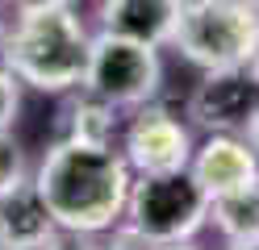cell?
Masks as SVG:
<instances>
[{
	"instance_id": "obj_1",
	"label": "cell",
	"mask_w": 259,
	"mask_h": 250,
	"mask_svg": "<svg viewBox=\"0 0 259 250\" xmlns=\"http://www.w3.org/2000/svg\"><path fill=\"white\" fill-rule=\"evenodd\" d=\"M34 183L55 225L79 233H105L121 221L134 171L113 146L55 138L34 171Z\"/></svg>"
},
{
	"instance_id": "obj_2",
	"label": "cell",
	"mask_w": 259,
	"mask_h": 250,
	"mask_svg": "<svg viewBox=\"0 0 259 250\" xmlns=\"http://www.w3.org/2000/svg\"><path fill=\"white\" fill-rule=\"evenodd\" d=\"M92 33L79 17L75 0H55L42 9H25L0 33V63L29 92L67 96L84 83Z\"/></svg>"
},
{
	"instance_id": "obj_3",
	"label": "cell",
	"mask_w": 259,
	"mask_h": 250,
	"mask_svg": "<svg viewBox=\"0 0 259 250\" xmlns=\"http://www.w3.org/2000/svg\"><path fill=\"white\" fill-rule=\"evenodd\" d=\"M209 221V192L197 183V175L180 171H151L130 183L121 233L138 246H171L192 242Z\"/></svg>"
},
{
	"instance_id": "obj_4",
	"label": "cell",
	"mask_w": 259,
	"mask_h": 250,
	"mask_svg": "<svg viewBox=\"0 0 259 250\" xmlns=\"http://www.w3.org/2000/svg\"><path fill=\"white\" fill-rule=\"evenodd\" d=\"M180 59L218 71V67H251L259 59V13L247 0H197L180 5L171 42Z\"/></svg>"
},
{
	"instance_id": "obj_5",
	"label": "cell",
	"mask_w": 259,
	"mask_h": 250,
	"mask_svg": "<svg viewBox=\"0 0 259 250\" xmlns=\"http://www.w3.org/2000/svg\"><path fill=\"white\" fill-rule=\"evenodd\" d=\"M79 88L96 92L113 109H138L163 92V59L159 46L117 38V33H92L88 50V71Z\"/></svg>"
},
{
	"instance_id": "obj_6",
	"label": "cell",
	"mask_w": 259,
	"mask_h": 250,
	"mask_svg": "<svg viewBox=\"0 0 259 250\" xmlns=\"http://www.w3.org/2000/svg\"><path fill=\"white\" fill-rule=\"evenodd\" d=\"M121 159L130 163L134 175L151 171H180L192 159V133L180 121V109L171 100H147L138 105L134 121L121 133Z\"/></svg>"
},
{
	"instance_id": "obj_7",
	"label": "cell",
	"mask_w": 259,
	"mask_h": 250,
	"mask_svg": "<svg viewBox=\"0 0 259 250\" xmlns=\"http://www.w3.org/2000/svg\"><path fill=\"white\" fill-rule=\"evenodd\" d=\"M188 117L209 133H247L259 121V71L251 67H218L205 71L188 96Z\"/></svg>"
},
{
	"instance_id": "obj_8",
	"label": "cell",
	"mask_w": 259,
	"mask_h": 250,
	"mask_svg": "<svg viewBox=\"0 0 259 250\" xmlns=\"http://www.w3.org/2000/svg\"><path fill=\"white\" fill-rule=\"evenodd\" d=\"M188 171L197 175V183L213 200V196H226V192H238L247 183H255L259 159L247 142V133H209L201 146H192Z\"/></svg>"
},
{
	"instance_id": "obj_9",
	"label": "cell",
	"mask_w": 259,
	"mask_h": 250,
	"mask_svg": "<svg viewBox=\"0 0 259 250\" xmlns=\"http://www.w3.org/2000/svg\"><path fill=\"white\" fill-rule=\"evenodd\" d=\"M59 225L46 200L38 192L34 175H25L21 183H13L9 192H0V246H21V250H38Z\"/></svg>"
},
{
	"instance_id": "obj_10",
	"label": "cell",
	"mask_w": 259,
	"mask_h": 250,
	"mask_svg": "<svg viewBox=\"0 0 259 250\" xmlns=\"http://www.w3.org/2000/svg\"><path fill=\"white\" fill-rule=\"evenodd\" d=\"M180 5L176 0H101V29L117 38L167 46Z\"/></svg>"
},
{
	"instance_id": "obj_11",
	"label": "cell",
	"mask_w": 259,
	"mask_h": 250,
	"mask_svg": "<svg viewBox=\"0 0 259 250\" xmlns=\"http://www.w3.org/2000/svg\"><path fill=\"white\" fill-rule=\"evenodd\" d=\"M117 113L109 100H101L88 88H75L67 109L59 117V133L55 138H75V142H92V146H113L117 138Z\"/></svg>"
},
{
	"instance_id": "obj_12",
	"label": "cell",
	"mask_w": 259,
	"mask_h": 250,
	"mask_svg": "<svg viewBox=\"0 0 259 250\" xmlns=\"http://www.w3.org/2000/svg\"><path fill=\"white\" fill-rule=\"evenodd\" d=\"M209 221L226 242L238 238H259V179L238 192H226L209 200Z\"/></svg>"
},
{
	"instance_id": "obj_13",
	"label": "cell",
	"mask_w": 259,
	"mask_h": 250,
	"mask_svg": "<svg viewBox=\"0 0 259 250\" xmlns=\"http://www.w3.org/2000/svg\"><path fill=\"white\" fill-rule=\"evenodd\" d=\"M29 175L25 142L17 138V129H0V192H9L13 183H21Z\"/></svg>"
},
{
	"instance_id": "obj_14",
	"label": "cell",
	"mask_w": 259,
	"mask_h": 250,
	"mask_svg": "<svg viewBox=\"0 0 259 250\" xmlns=\"http://www.w3.org/2000/svg\"><path fill=\"white\" fill-rule=\"evenodd\" d=\"M25 109V83L0 63V129H17Z\"/></svg>"
},
{
	"instance_id": "obj_15",
	"label": "cell",
	"mask_w": 259,
	"mask_h": 250,
	"mask_svg": "<svg viewBox=\"0 0 259 250\" xmlns=\"http://www.w3.org/2000/svg\"><path fill=\"white\" fill-rule=\"evenodd\" d=\"M38 250H101V246H92V233H79V229H63L59 225Z\"/></svg>"
},
{
	"instance_id": "obj_16",
	"label": "cell",
	"mask_w": 259,
	"mask_h": 250,
	"mask_svg": "<svg viewBox=\"0 0 259 250\" xmlns=\"http://www.w3.org/2000/svg\"><path fill=\"white\" fill-rule=\"evenodd\" d=\"M13 13H25V9H42V5H55V0H9Z\"/></svg>"
},
{
	"instance_id": "obj_17",
	"label": "cell",
	"mask_w": 259,
	"mask_h": 250,
	"mask_svg": "<svg viewBox=\"0 0 259 250\" xmlns=\"http://www.w3.org/2000/svg\"><path fill=\"white\" fill-rule=\"evenodd\" d=\"M226 250H259V238H238V242H230Z\"/></svg>"
},
{
	"instance_id": "obj_18",
	"label": "cell",
	"mask_w": 259,
	"mask_h": 250,
	"mask_svg": "<svg viewBox=\"0 0 259 250\" xmlns=\"http://www.w3.org/2000/svg\"><path fill=\"white\" fill-rule=\"evenodd\" d=\"M247 142H251V150H255V159H259V121L247 129Z\"/></svg>"
},
{
	"instance_id": "obj_19",
	"label": "cell",
	"mask_w": 259,
	"mask_h": 250,
	"mask_svg": "<svg viewBox=\"0 0 259 250\" xmlns=\"http://www.w3.org/2000/svg\"><path fill=\"white\" fill-rule=\"evenodd\" d=\"M155 250H197L192 242H171V246H155Z\"/></svg>"
},
{
	"instance_id": "obj_20",
	"label": "cell",
	"mask_w": 259,
	"mask_h": 250,
	"mask_svg": "<svg viewBox=\"0 0 259 250\" xmlns=\"http://www.w3.org/2000/svg\"><path fill=\"white\" fill-rule=\"evenodd\" d=\"M247 5H251V9H255V13H259V0H247Z\"/></svg>"
},
{
	"instance_id": "obj_21",
	"label": "cell",
	"mask_w": 259,
	"mask_h": 250,
	"mask_svg": "<svg viewBox=\"0 0 259 250\" xmlns=\"http://www.w3.org/2000/svg\"><path fill=\"white\" fill-rule=\"evenodd\" d=\"M176 5H197V0H176Z\"/></svg>"
},
{
	"instance_id": "obj_22",
	"label": "cell",
	"mask_w": 259,
	"mask_h": 250,
	"mask_svg": "<svg viewBox=\"0 0 259 250\" xmlns=\"http://www.w3.org/2000/svg\"><path fill=\"white\" fill-rule=\"evenodd\" d=\"M0 250H21V246H0Z\"/></svg>"
},
{
	"instance_id": "obj_23",
	"label": "cell",
	"mask_w": 259,
	"mask_h": 250,
	"mask_svg": "<svg viewBox=\"0 0 259 250\" xmlns=\"http://www.w3.org/2000/svg\"><path fill=\"white\" fill-rule=\"evenodd\" d=\"M255 71H259V59H255Z\"/></svg>"
}]
</instances>
